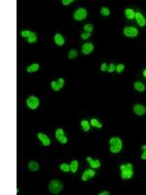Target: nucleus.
I'll list each match as a JSON object with an SVG mask.
<instances>
[{
    "instance_id": "nucleus-3",
    "label": "nucleus",
    "mask_w": 146,
    "mask_h": 195,
    "mask_svg": "<svg viewBox=\"0 0 146 195\" xmlns=\"http://www.w3.org/2000/svg\"><path fill=\"white\" fill-rule=\"evenodd\" d=\"M63 189V184L61 181L58 180H53L49 183V190L53 194H58Z\"/></svg>"
},
{
    "instance_id": "nucleus-20",
    "label": "nucleus",
    "mask_w": 146,
    "mask_h": 195,
    "mask_svg": "<svg viewBox=\"0 0 146 195\" xmlns=\"http://www.w3.org/2000/svg\"><path fill=\"white\" fill-rule=\"evenodd\" d=\"M90 123H91V125H92V127H95V128H97V129H100L102 127L101 123H100L99 120L96 119V118H93L90 121Z\"/></svg>"
},
{
    "instance_id": "nucleus-13",
    "label": "nucleus",
    "mask_w": 146,
    "mask_h": 195,
    "mask_svg": "<svg viewBox=\"0 0 146 195\" xmlns=\"http://www.w3.org/2000/svg\"><path fill=\"white\" fill-rule=\"evenodd\" d=\"M87 161L88 163L90 164V166L93 169H97L100 167V162L97 159H93L92 157H87Z\"/></svg>"
},
{
    "instance_id": "nucleus-6",
    "label": "nucleus",
    "mask_w": 146,
    "mask_h": 195,
    "mask_svg": "<svg viewBox=\"0 0 146 195\" xmlns=\"http://www.w3.org/2000/svg\"><path fill=\"white\" fill-rule=\"evenodd\" d=\"M124 34L127 37H135L137 36L138 34V30L135 27H127L124 29Z\"/></svg>"
},
{
    "instance_id": "nucleus-35",
    "label": "nucleus",
    "mask_w": 146,
    "mask_h": 195,
    "mask_svg": "<svg viewBox=\"0 0 146 195\" xmlns=\"http://www.w3.org/2000/svg\"><path fill=\"white\" fill-rule=\"evenodd\" d=\"M99 195H109V191H102L99 192Z\"/></svg>"
},
{
    "instance_id": "nucleus-19",
    "label": "nucleus",
    "mask_w": 146,
    "mask_h": 195,
    "mask_svg": "<svg viewBox=\"0 0 146 195\" xmlns=\"http://www.w3.org/2000/svg\"><path fill=\"white\" fill-rule=\"evenodd\" d=\"M134 89L137 91V92H143V91L145 90L144 84L141 83V82H135L134 85Z\"/></svg>"
},
{
    "instance_id": "nucleus-32",
    "label": "nucleus",
    "mask_w": 146,
    "mask_h": 195,
    "mask_svg": "<svg viewBox=\"0 0 146 195\" xmlns=\"http://www.w3.org/2000/svg\"><path fill=\"white\" fill-rule=\"evenodd\" d=\"M61 2H63V5L67 6V5H70L71 3L73 2V0H63V1H61Z\"/></svg>"
},
{
    "instance_id": "nucleus-12",
    "label": "nucleus",
    "mask_w": 146,
    "mask_h": 195,
    "mask_svg": "<svg viewBox=\"0 0 146 195\" xmlns=\"http://www.w3.org/2000/svg\"><path fill=\"white\" fill-rule=\"evenodd\" d=\"M93 50V45L92 43H85L82 47V52L84 55H89Z\"/></svg>"
},
{
    "instance_id": "nucleus-10",
    "label": "nucleus",
    "mask_w": 146,
    "mask_h": 195,
    "mask_svg": "<svg viewBox=\"0 0 146 195\" xmlns=\"http://www.w3.org/2000/svg\"><path fill=\"white\" fill-rule=\"evenodd\" d=\"M37 136H38V139L41 141L42 144H43V145L48 146V145H50V144H51L50 139H49L48 136H47L46 135H45V134H43V133H38V134H37Z\"/></svg>"
},
{
    "instance_id": "nucleus-36",
    "label": "nucleus",
    "mask_w": 146,
    "mask_h": 195,
    "mask_svg": "<svg viewBox=\"0 0 146 195\" xmlns=\"http://www.w3.org/2000/svg\"><path fill=\"white\" fill-rule=\"evenodd\" d=\"M143 76L146 78V69H144V71H143Z\"/></svg>"
},
{
    "instance_id": "nucleus-2",
    "label": "nucleus",
    "mask_w": 146,
    "mask_h": 195,
    "mask_svg": "<svg viewBox=\"0 0 146 195\" xmlns=\"http://www.w3.org/2000/svg\"><path fill=\"white\" fill-rule=\"evenodd\" d=\"M120 170H121V177L123 180H129L134 175L132 164H124L120 166Z\"/></svg>"
},
{
    "instance_id": "nucleus-11",
    "label": "nucleus",
    "mask_w": 146,
    "mask_h": 195,
    "mask_svg": "<svg viewBox=\"0 0 146 195\" xmlns=\"http://www.w3.org/2000/svg\"><path fill=\"white\" fill-rule=\"evenodd\" d=\"M134 18L136 20V22H137L138 25H140V27H144V25H146V20H145V18L143 17V15H142L141 13L136 12Z\"/></svg>"
},
{
    "instance_id": "nucleus-26",
    "label": "nucleus",
    "mask_w": 146,
    "mask_h": 195,
    "mask_svg": "<svg viewBox=\"0 0 146 195\" xmlns=\"http://www.w3.org/2000/svg\"><path fill=\"white\" fill-rule=\"evenodd\" d=\"M78 56V53L76 50H70L69 54H68V58H70V60H72V58H76Z\"/></svg>"
},
{
    "instance_id": "nucleus-4",
    "label": "nucleus",
    "mask_w": 146,
    "mask_h": 195,
    "mask_svg": "<svg viewBox=\"0 0 146 195\" xmlns=\"http://www.w3.org/2000/svg\"><path fill=\"white\" fill-rule=\"evenodd\" d=\"M87 17V10L84 8H79L74 12L73 18L76 21H82V20L86 19Z\"/></svg>"
},
{
    "instance_id": "nucleus-30",
    "label": "nucleus",
    "mask_w": 146,
    "mask_h": 195,
    "mask_svg": "<svg viewBox=\"0 0 146 195\" xmlns=\"http://www.w3.org/2000/svg\"><path fill=\"white\" fill-rule=\"evenodd\" d=\"M125 69V66L124 64H118V66H116V71L118 73H120V72H122L123 70Z\"/></svg>"
},
{
    "instance_id": "nucleus-27",
    "label": "nucleus",
    "mask_w": 146,
    "mask_h": 195,
    "mask_svg": "<svg viewBox=\"0 0 146 195\" xmlns=\"http://www.w3.org/2000/svg\"><path fill=\"white\" fill-rule=\"evenodd\" d=\"M84 29L87 31V33H91V32L93 30V25H86L85 27H84Z\"/></svg>"
},
{
    "instance_id": "nucleus-18",
    "label": "nucleus",
    "mask_w": 146,
    "mask_h": 195,
    "mask_svg": "<svg viewBox=\"0 0 146 195\" xmlns=\"http://www.w3.org/2000/svg\"><path fill=\"white\" fill-rule=\"evenodd\" d=\"M81 127H82V129L85 132H88L91 128V123L89 121H87V120H82L81 121Z\"/></svg>"
},
{
    "instance_id": "nucleus-17",
    "label": "nucleus",
    "mask_w": 146,
    "mask_h": 195,
    "mask_svg": "<svg viewBox=\"0 0 146 195\" xmlns=\"http://www.w3.org/2000/svg\"><path fill=\"white\" fill-rule=\"evenodd\" d=\"M39 67H40V66L38 64H32L27 68V72H36L39 69Z\"/></svg>"
},
{
    "instance_id": "nucleus-7",
    "label": "nucleus",
    "mask_w": 146,
    "mask_h": 195,
    "mask_svg": "<svg viewBox=\"0 0 146 195\" xmlns=\"http://www.w3.org/2000/svg\"><path fill=\"white\" fill-rule=\"evenodd\" d=\"M51 86L55 91H60L61 88L64 86V79L63 78H60L58 81H52Z\"/></svg>"
},
{
    "instance_id": "nucleus-25",
    "label": "nucleus",
    "mask_w": 146,
    "mask_h": 195,
    "mask_svg": "<svg viewBox=\"0 0 146 195\" xmlns=\"http://www.w3.org/2000/svg\"><path fill=\"white\" fill-rule=\"evenodd\" d=\"M100 14H101L102 16H105V17H107V16L110 15V10L108 8H106V7H102L101 9H100Z\"/></svg>"
},
{
    "instance_id": "nucleus-14",
    "label": "nucleus",
    "mask_w": 146,
    "mask_h": 195,
    "mask_svg": "<svg viewBox=\"0 0 146 195\" xmlns=\"http://www.w3.org/2000/svg\"><path fill=\"white\" fill-rule=\"evenodd\" d=\"M55 42L58 46H63L64 44V38L63 37V35H60V33H57L55 35Z\"/></svg>"
},
{
    "instance_id": "nucleus-21",
    "label": "nucleus",
    "mask_w": 146,
    "mask_h": 195,
    "mask_svg": "<svg viewBox=\"0 0 146 195\" xmlns=\"http://www.w3.org/2000/svg\"><path fill=\"white\" fill-rule=\"evenodd\" d=\"M69 166H70V171L72 172V173H76V171L78 170V161L77 160L71 161Z\"/></svg>"
},
{
    "instance_id": "nucleus-5",
    "label": "nucleus",
    "mask_w": 146,
    "mask_h": 195,
    "mask_svg": "<svg viewBox=\"0 0 146 195\" xmlns=\"http://www.w3.org/2000/svg\"><path fill=\"white\" fill-rule=\"evenodd\" d=\"M27 105L30 109H36L37 107H38V105H39V100H38V98L34 97V96L29 97L28 99L27 100Z\"/></svg>"
},
{
    "instance_id": "nucleus-15",
    "label": "nucleus",
    "mask_w": 146,
    "mask_h": 195,
    "mask_svg": "<svg viewBox=\"0 0 146 195\" xmlns=\"http://www.w3.org/2000/svg\"><path fill=\"white\" fill-rule=\"evenodd\" d=\"M125 16L127 17V19L132 20L135 17V12L132 9H126L125 10Z\"/></svg>"
},
{
    "instance_id": "nucleus-28",
    "label": "nucleus",
    "mask_w": 146,
    "mask_h": 195,
    "mask_svg": "<svg viewBox=\"0 0 146 195\" xmlns=\"http://www.w3.org/2000/svg\"><path fill=\"white\" fill-rule=\"evenodd\" d=\"M31 33H32L31 31H28V30H22L21 34H22V36L24 37V38H27V39L29 36H30V34H31Z\"/></svg>"
},
{
    "instance_id": "nucleus-8",
    "label": "nucleus",
    "mask_w": 146,
    "mask_h": 195,
    "mask_svg": "<svg viewBox=\"0 0 146 195\" xmlns=\"http://www.w3.org/2000/svg\"><path fill=\"white\" fill-rule=\"evenodd\" d=\"M134 112L136 115L142 116L146 113V107L142 105H134Z\"/></svg>"
},
{
    "instance_id": "nucleus-34",
    "label": "nucleus",
    "mask_w": 146,
    "mask_h": 195,
    "mask_svg": "<svg viewBox=\"0 0 146 195\" xmlns=\"http://www.w3.org/2000/svg\"><path fill=\"white\" fill-rule=\"evenodd\" d=\"M107 64H105V63H103L102 64H101V67H100V69H101V71H106L107 70Z\"/></svg>"
},
{
    "instance_id": "nucleus-24",
    "label": "nucleus",
    "mask_w": 146,
    "mask_h": 195,
    "mask_svg": "<svg viewBox=\"0 0 146 195\" xmlns=\"http://www.w3.org/2000/svg\"><path fill=\"white\" fill-rule=\"evenodd\" d=\"M65 136L64 135V131L63 129H57V131H56V138H57V139H60L61 136Z\"/></svg>"
},
{
    "instance_id": "nucleus-33",
    "label": "nucleus",
    "mask_w": 146,
    "mask_h": 195,
    "mask_svg": "<svg viewBox=\"0 0 146 195\" xmlns=\"http://www.w3.org/2000/svg\"><path fill=\"white\" fill-rule=\"evenodd\" d=\"M91 36V33H83V34H81V38L82 39H87V38H89Z\"/></svg>"
},
{
    "instance_id": "nucleus-29",
    "label": "nucleus",
    "mask_w": 146,
    "mask_h": 195,
    "mask_svg": "<svg viewBox=\"0 0 146 195\" xmlns=\"http://www.w3.org/2000/svg\"><path fill=\"white\" fill-rule=\"evenodd\" d=\"M115 70H116V66L114 64H110L108 67H107V71H108V72H113V71H115Z\"/></svg>"
},
{
    "instance_id": "nucleus-16",
    "label": "nucleus",
    "mask_w": 146,
    "mask_h": 195,
    "mask_svg": "<svg viewBox=\"0 0 146 195\" xmlns=\"http://www.w3.org/2000/svg\"><path fill=\"white\" fill-rule=\"evenodd\" d=\"M28 169L30 171H33V172L38 171L39 170V164L35 161H30L28 163Z\"/></svg>"
},
{
    "instance_id": "nucleus-23",
    "label": "nucleus",
    "mask_w": 146,
    "mask_h": 195,
    "mask_svg": "<svg viewBox=\"0 0 146 195\" xmlns=\"http://www.w3.org/2000/svg\"><path fill=\"white\" fill-rule=\"evenodd\" d=\"M60 169L63 172H64V173H67V172L70 171V166H68L66 163H63L60 165Z\"/></svg>"
},
{
    "instance_id": "nucleus-9",
    "label": "nucleus",
    "mask_w": 146,
    "mask_h": 195,
    "mask_svg": "<svg viewBox=\"0 0 146 195\" xmlns=\"http://www.w3.org/2000/svg\"><path fill=\"white\" fill-rule=\"evenodd\" d=\"M95 176H96L95 170H92V169H87V170H85V172H84V174L82 176V180L84 181H86L89 180V178H93Z\"/></svg>"
},
{
    "instance_id": "nucleus-31",
    "label": "nucleus",
    "mask_w": 146,
    "mask_h": 195,
    "mask_svg": "<svg viewBox=\"0 0 146 195\" xmlns=\"http://www.w3.org/2000/svg\"><path fill=\"white\" fill-rule=\"evenodd\" d=\"M141 148L143 149V152L141 154V159L142 160H146V145H142Z\"/></svg>"
},
{
    "instance_id": "nucleus-22",
    "label": "nucleus",
    "mask_w": 146,
    "mask_h": 195,
    "mask_svg": "<svg viewBox=\"0 0 146 195\" xmlns=\"http://www.w3.org/2000/svg\"><path fill=\"white\" fill-rule=\"evenodd\" d=\"M36 40H37V35H36L35 32H32V33L30 34V36L27 38L28 43H35Z\"/></svg>"
},
{
    "instance_id": "nucleus-1",
    "label": "nucleus",
    "mask_w": 146,
    "mask_h": 195,
    "mask_svg": "<svg viewBox=\"0 0 146 195\" xmlns=\"http://www.w3.org/2000/svg\"><path fill=\"white\" fill-rule=\"evenodd\" d=\"M109 144H110V151L112 153H118V152L121 151L123 144L121 139L118 138V136H113V138L110 139Z\"/></svg>"
}]
</instances>
